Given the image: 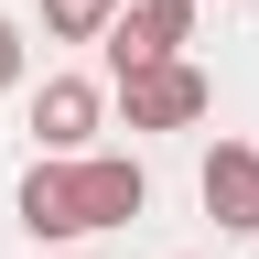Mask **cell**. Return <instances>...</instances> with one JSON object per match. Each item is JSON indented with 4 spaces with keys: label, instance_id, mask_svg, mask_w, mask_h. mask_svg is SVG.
I'll return each mask as SVG.
<instances>
[{
    "label": "cell",
    "instance_id": "277c9868",
    "mask_svg": "<svg viewBox=\"0 0 259 259\" xmlns=\"http://www.w3.org/2000/svg\"><path fill=\"white\" fill-rule=\"evenodd\" d=\"M194 44V0H119L108 22V76H130V65H162Z\"/></svg>",
    "mask_w": 259,
    "mask_h": 259
},
{
    "label": "cell",
    "instance_id": "6da1fadb",
    "mask_svg": "<svg viewBox=\"0 0 259 259\" xmlns=\"http://www.w3.org/2000/svg\"><path fill=\"white\" fill-rule=\"evenodd\" d=\"M108 97H119V119H130V130H194V119L216 108V87H205V65H194V54L130 65V76H108Z\"/></svg>",
    "mask_w": 259,
    "mask_h": 259
},
{
    "label": "cell",
    "instance_id": "ba28073f",
    "mask_svg": "<svg viewBox=\"0 0 259 259\" xmlns=\"http://www.w3.org/2000/svg\"><path fill=\"white\" fill-rule=\"evenodd\" d=\"M22 65H32V32H22L11 11H0V97H11V87H22Z\"/></svg>",
    "mask_w": 259,
    "mask_h": 259
},
{
    "label": "cell",
    "instance_id": "9c48e42d",
    "mask_svg": "<svg viewBox=\"0 0 259 259\" xmlns=\"http://www.w3.org/2000/svg\"><path fill=\"white\" fill-rule=\"evenodd\" d=\"M44 259H76V248H44Z\"/></svg>",
    "mask_w": 259,
    "mask_h": 259
},
{
    "label": "cell",
    "instance_id": "52a82bcc",
    "mask_svg": "<svg viewBox=\"0 0 259 259\" xmlns=\"http://www.w3.org/2000/svg\"><path fill=\"white\" fill-rule=\"evenodd\" d=\"M108 22H119V0H44L54 44H108Z\"/></svg>",
    "mask_w": 259,
    "mask_h": 259
},
{
    "label": "cell",
    "instance_id": "7a4b0ae2",
    "mask_svg": "<svg viewBox=\"0 0 259 259\" xmlns=\"http://www.w3.org/2000/svg\"><path fill=\"white\" fill-rule=\"evenodd\" d=\"M65 205H76V238H97V227H130L151 205V173L130 151H76L65 162Z\"/></svg>",
    "mask_w": 259,
    "mask_h": 259
},
{
    "label": "cell",
    "instance_id": "8992f818",
    "mask_svg": "<svg viewBox=\"0 0 259 259\" xmlns=\"http://www.w3.org/2000/svg\"><path fill=\"white\" fill-rule=\"evenodd\" d=\"M11 205H22V227H32V248H65V238H76V205H65V162H54V151H32V173H22Z\"/></svg>",
    "mask_w": 259,
    "mask_h": 259
},
{
    "label": "cell",
    "instance_id": "5b68a950",
    "mask_svg": "<svg viewBox=\"0 0 259 259\" xmlns=\"http://www.w3.org/2000/svg\"><path fill=\"white\" fill-rule=\"evenodd\" d=\"M194 194H205V216H216V227L259 238V151H248V141H216V151H205V173H194Z\"/></svg>",
    "mask_w": 259,
    "mask_h": 259
},
{
    "label": "cell",
    "instance_id": "3957f363",
    "mask_svg": "<svg viewBox=\"0 0 259 259\" xmlns=\"http://www.w3.org/2000/svg\"><path fill=\"white\" fill-rule=\"evenodd\" d=\"M97 119H108V87H97V76H44V87H32V141H44L54 162L97 151Z\"/></svg>",
    "mask_w": 259,
    "mask_h": 259
}]
</instances>
